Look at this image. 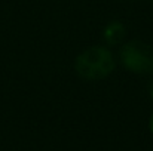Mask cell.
<instances>
[{"label":"cell","instance_id":"1","mask_svg":"<svg viewBox=\"0 0 153 151\" xmlns=\"http://www.w3.org/2000/svg\"><path fill=\"white\" fill-rule=\"evenodd\" d=\"M116 61L110 50L104 46L86 49L76 58L74 70L85 80H101L111 74Z\"/></svg>","mask_w":153,"mask_h":151},{"label":"cell","instance_id":"4","mask_svg":"<svg viewBox=\"0 0 153 151\" xmlns=\"http://www.w3.org/2000/svg\"><path fill=\"white\" fill-rule=\"evenodd\" d=\"M149 127H150V132L153 133V114H152V117H150V123H149Z\"/></svg>","mask_w":153,"mask_h":151},{"label":"cell","instance_id":"2","mask_svg":"<svg viewBox=\"0 0 153 151\" xmlns=\"http://www.w3.org/2000/svg\"><path fill=\"white\" fill-rule=\"evenodd\" d=\"M120 61L123 67L132 73L153 74V48L138 40H132L122 46Z\"/></svg>","mask_w":153,"mask_h":151},{"label":"cell","instance_id":"3","mask_svg":"<svg viewBox=\"0 0 153 151\" xmlns=\"http://www.w3.org/2000/svg\"><path fill=\"white\" fill-rule=\"evenodd\" d=\"M123 36H125V27L119 21L110 22L104 28V33H102V39H104V42L108 46H113V45L120 43V40L123 39Z\"/></svg>","mask_w":153,"mask_h":151}]
</instances>
